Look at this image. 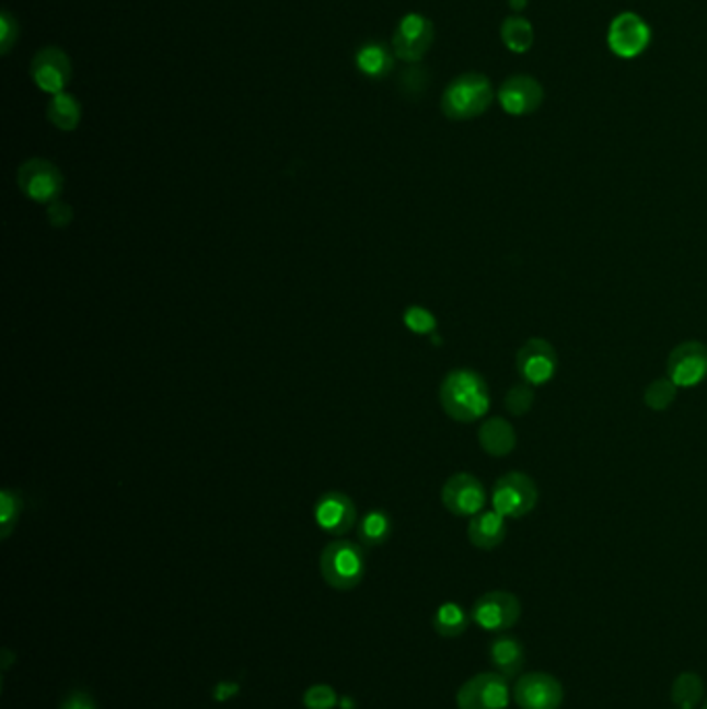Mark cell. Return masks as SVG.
Segmentation results:
<instances>
[{
	"label": "cell",
	"mask_w": 707,
	"mask_h": 709,
	"mask_svg": "<svg viewBox=\"0 0 707 709\" xmlns=\"http://www.w3.org/2000/svg\"><path fill=\"white\" fill-rule=\"evenodd\" d=\"M467 535L477 550H494L507 537V521L496 511L479 512L470 521Z\"/></svg>",
	"instance_id": "17"
},
{
	"label": "cell",
	"mask_w": 707,
	"mask_h": 709,
	"mask_svg": "<svg viewBox=\"0 0 707 709\" xmlns=\"http://www.w3.org/2000/svg\"><path fill=\"white\" fill-rule=\"evenodd\" d=\"M706 697V683L697 672H683L674 678L670 699L679 709H695Z\"/></svg>",
	"instance_id": "21"
},
{
	"label": "cell",
	"mask_w": 707,
	"mask_h": 709,
	"mask_svg": "<svg viewBox=\"0 0 707 709\" xmlns=\"http://www.w3.org/2000/svg\"><path fill=\"white\" fill-rule=\"evenodd\" d=\"M494 90L484 73H463L447 85L440 108L451 120H472L482 117L491 106Z\"/></svg>",
	"instance_id": "2"
},
{
	"label": "cell",
	"mask_w": 707,
	"mask_h": 709,
	"mask_svg": "<svg viewBox=\"0 0 707 709\" xmlns=\"http://www.w3.org/2000/svg\"><path fill=\"white\" fill-rule=\"evenodd\" d=\"M440 403L444 414L454 421L472 423L490 409V391L482 375L470 368L452 370L442 380Z\"/></svg>",
	"instance_id": "1"
},
{
	"label": "cell",
	"mask_w": 707,
	"mask_h": 709,
	"mask_svg": "<svg viewBox=\"0 0 707 709\" xmlns=\"http://www.w3.org/2000/svg\"><path fill=\"white\" fill-rule=\"evenodd\" d=\"M303 706L308 709H333L336 706V690L331 685H314L305 690Z\"/></svg>",
	"instance_id": "30"
},
{
	"label": "cell",
	"mask_w": 707,
	"mask_h": 709,
	"mask_svg": "<svg viewBox=\"0 0 707 709\" xmlns=\"http://www.w3.org/2000/svg\"><path fill=\"white\" fill-rule=\"evenodd\" d=\"M676 388L679 386L670 377H660V380L651 382L646 388V394H644V400H646L648 409H651V411L669 409L670 405L674 403V398H676Z\"/></svg>",
	"instance_id": "27"
},
{
	"label": "cell",
	"mask_w": 707,
	"mask_h": 709,
	"mask_svg": "<svg viewBox=\"0 0 707 709\" xmlns=\"http://www.w3.org/2000/svg\"><path fill=\"white\" fill-rule=\"evenodd\" d=\"M479 444L491 456H507L517 446V433L507 419L491 417L479 428Z\"/></svg>",
	"instance_id": "20"
},
{
	"label": "cell",
	"mask_w": 707,
	"mask_h": 709,
	"mask_svg": "<svg viewBox=\"0 0 707 709\" xmlns=\"http://www.w3.org/2000/svg\"><path fill=\"white\" fill-rule=\"evenodd\" d=\"M490 662L498 674L505 678H519L525 666V650L523 643L514 637H498L490 646Z\"/></svg>",
	"instance_id": "18"
},
{
	"label": "cell",
	"mask_w": 707,
	"mask_h": 709,
	"mask_svg": "<svg viewBox=\"0 0 707 709\" xmlns=\"http://www.w3.org/2000/svg\"><path fill=\"white\" fill-rule=\"evenodd\" d=\"M511 699L509 678L498 672L475 674L456 693L459 709H507Z\"/></svg>",
	"instance_id": "5"
},
{
	"label": "cell",
	"mask_w": 707,
	"mask_h": 709,
	"mask_svg": "<svg viewBox=\"0 0 707 709\" xmlns=\"http://www.w3.org/2000/svg\"><path fill=\"white\" fill-rule=\"evenodd\" d=\"M314 519L322 532L343 537L357 525V509L347 493L326 492L315 502Z\"/></svg>",
	"instance_id": "15"
},
{
	"label": "cell",
	"mask_w": 707,
	"mask_h": 709,
	"mask_svg": "<svg viewBox=\"0 0 707 709\" xmlns=\"http://www.w3.org/2000/svg\"><path fill=\"white\" fill-rule=\"evenodd\" d=\"M533 400H535V391H533V386L528 384V382L514 384L511 391L507 393V396H505V405H507L509 414L517 415V417L528 414L531 405H533Z\"/></svg>",
	"instance_id": "28"
},
{
	"label": "cell",
	"mask_w": 707,
	"mask_h": 709,
	"mask_svg": "<svg viewBox=\"0 0 707 709\" xmlns=\"http://www.w3.org/2000/svg\"><path fill=\"white\" fill-rule=\"evenodd\" d=\"M21 509H23L21 493L9 490V488L2 490L0 493V535H2V539H7L15 530L18 521H20Z\"/></svg>",
	"instance_id": "26"
},
{
	"label": "cell",
	"mask_w": 707,
	"mask_h": 709,
	"mask_svg": "<svg viewBox=\"0 0 707 709\" xmlns=\"http://www.w3.org/2000/svg\"><path fill=\"white\" fill-rule=\"evenodd\" d=\"M394 59L396 57H394L393 48H389L386 44H380V42H370L357 50L355 65L361 75L382 79L391 75V71L394 69Z\"/></svg>",
	"instance_id": "19"
},
{
	"label": "cell",
	"mask_w": 707,
	"mask_h": 709,
	"mask_svg": "<svg viewBox=\"0 0 707 709\" xmlns=\"http://www.w3.org/2000/svg\"><path fill=\"white\" fill-rule=\"evenodd\" d=\"M20 38V21L11 11L0 13V55H9Z\"/></svg>",
	"instance_id": "29"
},
{
	"label": "cell",
	"mask_w": 707,
	"mask_h": 709,
	"mask_svg": "<svg viewBox=\"0 0 707 709\" xmlns=\"http://www.w3.org/2000/svg\"><path fill=\"white\" fill-rule=\"evenodd\" d=\"M669 377L681 388H693L707 377V347L697 340H687L674 347L667 361Z\"/></svg>",
	"instance_id": "11"
},
{
	"label": "cell",
	"mask_w": 707,
	"mask_h": 709,
	"mask_svg": "<svg viewBox=\"0 0 707 709\" xmlns=\"http://www.w3.org/2000/svg\"><path fill=\"white\" fill-rule=\"evenodd\" d=\"M320 572L333 590H355L366 577L363 548L349 539H336L320 554Z\"/></svg>",
	"instance_id": "3"
},
{
	"label": "cell",
	"mask_w": 707,
	"mask_h": 709,
	"mask_svg": "<svg viewBox=\"0 0 707 709\" xmlns=\"http://www.w3.org/2000/svg\"><path fill=\"white\" fill-rule=\"evenodd\" d=\"M357 535L366 548H380L393 535V519L389 516V512L370 511L359 521Z\"/></svg>",
	"instance_id": "23"
},
{
	"label": "cell",
	"mask_w": 707,
	"mask_h": 709,
	"mask_svg": "<svg viewBox=\"0 0 707 709\" xmlns=\"http://www.w3.org/2000/svg\"><path fill=\"white\" fill-rule=\"evenodd\" d=\"M537 486L530 475L521 472H511L502 475L494 490H491V504L494 511L502 514L505 519H521L530 514L537 504Z\"/></svg>",
	"instance_id": "4"
},
{
	"label": "cell",
	"mask_w": 707,
	"mask_h": 709,
	"mask_svg": "<svg viewBox=\"0 0 707 709\" xmlns=\"http://www.w3.org/2000/svg\"><path fill=\"white\" fill-rule=\"evenodd\" d=\"M509 2L514 11H523L528 7V0H509Z\"/></svg>",
	"instance_id": "34"
},
{
	"label": "cell",
	"mask_w": 707,
	"mask_h": 709,
	"mask_svg": "<svg viewBox=\"0 0 707 709\" xmlns=\"http://www.w3.org/2000/svg\"><path fill=\"white\" fill-rule=\"evenodd\" d=\"M498 102L512 117H525L542 106L544 88L531 75H512L500 85Z\"/></svg>",
	"instance_id": "16"
},
{
	"label": "cell",
	"mask_w": 707,
	"mask_h": 709,
	"mask_svg": "<svg viewBox=\"0 0 707 709\" xmlns=\"http://www.w3.org/2000/svg\"><path fill=\"white\" fill-rule=\"evenodd\" d=\"M500 38H502V44L511 53L523 55V53H528L531 46H533V39H535L533 25L525 18L512 15V18H507V20L502 21V25H500Z\"/></svg>",
	"instance_id": "25"
},
{
	"label": "cell",
	"mask_w": 707,
	"mask_h": 709,
	"mask_svg": "<svg viewBox=\"0 0 707 709\" xmlns=\"http://www.w3.org/2000/svg\"><path fill=\"white\" fill-rule=\"evenodd\" d=\"M470 623H472V616L463 611V606H459L454 602H447L433 614L432 627L440 637L456 639L470 629Z\"/></svg>",
	"instance_id": "24"
},
{
	"label": "cell",
	"mask_w": 707,
	"mask_h": 709,
	"mask_svg": "<svg viewBox=\"0 0 707 709\" xmlns=\"http://www.w3.org/2000/svg\"><path fill=\"white\" fill-rule=\"evenodd\" d=\"M18 185L27 199L38 204H55L62 194L65 178L50 160L30 158L18 171Z\"/></svg>",
	"instance_id": "6"
},
{
	"label": "cell",
	"mask_w": 707,
	"mask_h": 709,
	"mask_svg": "<svg viewBox=\"0 0 707 709\" xmlns=\"http://www.w3.org/2000/svg\"><path fill=\"white\" fill-rule=\"evenodd\" d=\"M30 75L42 92L55 96L65 92V88L71 83L73 78L71 59L65 50H60L59 46L39 48L32 59Z\"/></svg>",
	"instance_id": "10"
},
{
	"label": "cell",
	"mask_w": 707,
	"mask_h": 709,
	"mask_svg": "<svg viewBox=\"0 0 707 709\" xmlns=\"http://www.w3.org/2000/svg\"><path fill=\"white\" fill-rule=\"evenodd\" d=\"M512 699L521 709H560L565 689L560 681L546 672H530L517 678Z\"/></svg>",
	"instance_id": "9"
},
{
	"label": "cell",
	"mask_w": 707,
	"mask_h": 709,
	"mask_svg": "<svg viewBox=\"0 0 707 709\" xmlns=\"http://www.w3.org/2000/svg\"><path fill=\"white\" fill-rule=\"evenodd\" d=\"M405 324L409 330L417 335H430L432 330H436V317L419 305H413L405 312Z\"/></svg>",
	"instance_id": "31"
},
{
	"label": "cell",
	"mask_w": 707,
	"mask_h": 709,
	"mask_svg": "<svg viewBox=\"0 0 707 709\" xmlns=\"http://www.w3.org/2000/svg\"><path fill=\"white\" fill-rule=\"evenodd\" d=\"M59 709H98L94 697L85 690H71L69 695H65V699L60 701Z\"/></svg>",
	"instance_id": "32"
},
{
	"label": "cell",
	"mask_w": 707,
	"mask_h": 709,
	"mask_svg": "<svg viewBox=\"0 0 707 709\" xmlns=\"http://www.w3.org/2000/svg\"><path fill=\"white\" fill-rule=\"evenodd\" d=\"M702 709H707V699H706V704H704V708Z\"/></svg>",
	"instance_id": "35"
},
{
	"label": "cell",
	"mask_w": 707,
	"mask_h": 709,
	"mask_svg": "<svg viewBox=\"0 0 707 709\" xmlns=\"http://www.w3.org/2000/svg\"><path fill=\"white\" fill-rule=\"evenodd\" d=\"M648 23L635 13H621L610 23V50L621 59H635L649 46Z\"/></svg>",
	"instance_id": "14"
},
{
	"label": "cell",
	"mask_w": 707,
	"mask_h": 709,
	"mask_svg": "<svg viewBox=\"0 0 707 709\" xmlns=\"http://www.w3.org/2000/svg\"><path fill=\"white\" fill-rule=\"evenodd\" d=\"M488 493L477 477L456 473L442 488V504L456 516H475L486 507Z\"/></svg>",
	"instance_id": "13"
},
{
	"label": "cell",
	"mask_w": 707,
	"mask_h": 709,
	"mask_svg": "<svg viewBox=\"0 0 707 709\" xmlns=\"http://www.w3.org/2000/svg\"><path fill=\"white\" fill-rule=\"evenodd\" d=\"M517 370L531 386L550 382L558 370V354L546 338H530L517 353Z\"/></svg>",
	"instance_id": "12"
},
{
	"label": "cell",
	"mask_w": 707,
	"mask_h": 709,
	"mask_svg": "<svg viewBox=\"0 0 707 709\" xmlns=\"http://www.w3.org/2000/svg\"><path fill=\"white\" fill-rule=\"evenodd\" d=\"M433 38L436 30L432 21L421 13H407L394 30L391 48L396 59L417 65L432 48Z\"/></svg>",
	"instance_id": "7"
},
{
	"label": "cell",
	"mask_w": 707,
	"mask_h": 709,
	"mask_svg": "<svg viewBox=\"0 0 707 709\" xmlns=\"http://www.w3.org/2000/svg\"><path fill=\"white\" fill-rule=\"evenodd\" d=\"M46 117L60 131H76L81 123V104L73 94L60 92L48 102Z\"/></svg>",
	"instance_id": "22"
},
{
	"label": "cell",
	"mask_w": 707,
	"mask_h": 709,
	"mask_svg": "<svg viewBox=\"0 0 707 709\" xmlns=\"http://www.w3.org/2000/svg\"><path fill=\"white\" fill-rule=\"evenodd\" d=\"M48 217H50V220L55 222V224H59V226H62V224H69V220H71V210L65 206V204H50V210H48Z\"/></svg>",
	"instance_id": "33"
},
{
	"label": "cell",
	"mask_w": 707,
	"mask_h": 709,
	"mask_svg": "<svg viewBox=\"0 0 707 709\" xmlns=\"http://www.w3.org/2000/svg\"><path fill=\"white\" fill-rule=\"evenodd\" d=\"M521 618V602L511 591H488L473 604L472 620L488 632L512 629Z\"/></svg>",
	"instance_id": "8"
}]
</instances>
